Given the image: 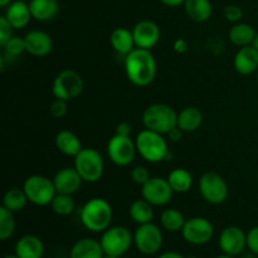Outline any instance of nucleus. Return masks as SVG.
<instances>
[{
    "mask_svg": "<svg viewBox=\"0 0 258 258\" xmlns=\"http://www.w3.org/2000/svg\"><path fill=\"white\" fill-rule=\"evenodd\" d=\"M185 217L180 211L175 208H169L161 213L160 223L165 231L168 232H179L183 229L185 224Z\"/></svg>",
    "mask_w": 258,
    "mask_h": 258,
    "instance_id": "7c9ffc66",
    "label": "nucleus"
},
{
    "mask_svg": "<svg viewBox=\"0 0 258 258\" xmlns=\"http://www.w3.org/2000/svg\"><path fill=\"white\" fill-rule=\"evenodd\" d=\"M136 48L151 49L160 39V28L153 20H141L133 29Z\"/></svg>",
    "mask_w": 258,
    "mask_h": 258,
    "instance_id": "2eb2a0df",
    "label": "nucleus"
},
{
    "mask_svg": "<svg viewBox=\"0 0 258 258\" xmlns=\"http://www.w3.org/2000/svg\"><path fill=\"white\" fill-rule=\"evenodd\" d=\"M103 258H120V257H117V256H110V254H105V256H103Z\"/></svg>",
    "mask_w": 258,
    "mask_h": 258,
    "instance_id": "8fccbe9b",
    "label": "nucleus"
},
{
    "mask_svg": "<svg viewBox=\"0 0 258 258\" xmlns=\"http://www.w3.org/2000/svg\"><path fill=\"white\" fill-rule=\"evenodd\" d=\"M252 45H253V47L256 48V49H257V52H258V33H257L256 38H254V42H253V44H252Z\"/></svg>",
    "mask_w": 258,
    "mask_h": 258,
    "instance_id": "49530a36",
    "label": "nucleus"
},
{
    "mask_svg": "<svg viewBox=\"0 0 258 258\" xmlns=\"http://www.w3.org/2000/svg\"><path fill=\"white\" fill-rule=\"evenodd\" d=\"M25 48L34 57H44L53 49V40L48 33L43 30H30L24 37Z\"/></svg>",
    "mask_w": 258,
    "mask_h": 258,
    "instance_id": "f3484780",
    "label": "nucleus"
},
{
    "mask_svg": "<svg viewBox=\"0 0 258 258\" xmlns=\"http://www.w3.org/2000/svg\"><path fill=\"white\" fill-rule=\"evenodd\" d=\"M28 201L38 207L50 206L53 198L57 194L53 179L44 175H30L23 184Z\"/></svg>",
    "mask_w": 258,
    "mask_h": 258,
    "instance_id": "423d86ee",
    "label": "nucleus"
},
{
    "mask_svg": "<svg viewBox=\"0 0 258 258\" xmlns=\"http://www.w3.org/2000/svg\"><path fill=\"white\" fill-rule=\"evenodd\" d=\"M135 144L141 158L151 164L160 163L169 156L168 144L163 134L145 128L138 134Z\"/></svg>",
    "mask_w": 258,
    "mask_h": 258,
    "instance_id": "7ed1b4c3",
    "label": "nucleus"
},
{
    "mask_svg": "<svg viewBox=\"0 0 258 258\" xmlns=\"http://www.w3.org/2000/svg\"><path fill=\"white\" fill-rule=\"evenodd\" d=\"M50 208L55 214L62 217H67L72 214L76 209V202L70 194L57 193L50 203Z\"/></svg>",
    "mask_w": 258,
    "mask_h": 258,
    "instance_id": "2f4dec72",
    "label": "nucleus"
},
{
    "mask_svg": "<svg viewBox=\"0 0 258 258\" xmlns=\"http://www.w3.org/2000/svg\"><path fill=\"white\" fill-rule=\"evenodd\" d=\"M178 113L165 103H154L145 108L143 113V123L145 128L166 135L170 130L176 127Z\"/></svg>",
    "mask_w": 258,
    "mask_h": 258,
    "instance_id": "20e7f679",
    "label": "nucleus"
},
{
    "mask_svg": "<svg viewBox=\"0 0 258 258\" xmlns=\"http://www.w3.org/2000/svg\"><path fill=\"white\" fill-rule=\"evenodd\" d=\"M199 191L207 203L217 206L223 203L228 197V185L218 173L208 171L199 179Z\"/></svg>",
    "mask_w": 258,
    "mask_h": 258,
    "instance_id": "1a4fd4ad",
    "label": "nucleus"
},
{
    "mask_svg": "<svg viewBox=\"0 0 258 258\" xmlns=\"http://www.w3.org/2000/svg\"><path fill=\"white\" fill-rule=\"evenodd\" d=\"M3 258H19V257L14 253V254H8V256H4Z\"/></svg>",
    "mask_w": 258,
    "mask_h": 258,
    "instance_id": "09e8293b",
    "label": "nucleus"
},
{
    "mask_svg": "<svg viewBox=\"0 0 258 258\" xmlns=\"http://www.w3.org/2000/svg\"><path fill=\"white\" fill-rule=\"evenodd\" d=\"M161 4L166 5V7H171V8H175V7H180V5H184L185 0H159Z\"/></svg>",
    "mask_w": 258,
    "mask_h": 258,
    "instance_id": "37998d69",
    "label": "nucleus"
},
{
    "mask_svg": "<svg viewBox=\"0 0 258 258\" xmlns=\"http://www.w3.org/2000/svg\"><path fill=\"white\" fill-rule=\"evenodd\" d=\"M136 144L130 136L115 135L107 144V154L115 165L127 166L134 161L136 155Z\"/></svg>",
    "mask_w": 258,
    "mask_h": 258,
    "instance_id": "9b49d317",
    "label": "nucleus"
},
{
    "mask_svg": "<svg viewBox=\"0 0 258 258\" xmlns=\"http://www.w3.org/2000/svg\"><path fill=\"white\" fill-rule=\"evenodd\" d=\"M100 242L105 254L121 257L131 248L134 236L126 227L115 226L103 232Z\"/></svg>",
    "mask_w": 258,
    "mask_h": 258,
    "instance_id": "0eeeda50",
    "label": "nucleus"
},
{
    "mask_svg": "<svg viewBox=\"0 0 258 258\" xmlns=\"http://www.w3.org/2000/svg\"><path fill=\"white\" fill-rule=\"evenodd\" d=\"M131 219L138 224L150 223L154 218V206L145 199H138L134 202L128 209Z\"/></svg>",
    "mask_w": 258,
    "mask_h": 258,
    "instance_id": "cd10ccee",
    "label": "nucleus"
},
{
    "mask_svg": "<svg viewBox=\"0 0 258 258\" xmlns=\"http://www.w3.org/2000/svg\"><path fill=\"white\" fill-rule=\"evenodd\" d=\"M184 8L186 15L197 23L207 22L213 14V5L209 0H185Z\"/></svg>",
    "mask_w": 258,
    "mask_h": 258,
    "instance_id": "bb28decb",
    "label": "nucleus"
},
{
    "mask_svg": "<svg viewBox=\"0 0 258 258\" xmlns=\"http://www.w3.org/2000/svg\"><path fill=\"white\" fill-rule=\"evenodd\" d=\"M257 82H258V71H257Z\"/></svg>",
    "mask_w": 258,
    "mask_h": 258,
    "instance_id": "864d4df0",
    "label": "nucleus"
},
{
    "mask_svg": "<svg viewBox=\"0 0 258 258\" xmlns=\"http://www.w3.org/2000/svg\"><path fill=\"white\" fill-rule=\"evenodd\" d=\"M3 48L5 50V55L9 58H17L22 53L27 52L24 38L20 37H12Z\"/></svg>",
    "mask_w": 258,
    "mask_h": 258,
    "instance_id": "72a5a7b5",
    "label": "nucleus"
},
{
    "mask_svg": "<svg viewBox=\"0 0 258 258\" xmlns=\"http://www.w3.org/2000/svg\"><path fill=\"white\" fill-rule=\"evenodd\" d=\"M15 254L19 258H42L44 254V244L37 236L27 234L18 239Z\"/></svg>",
    "mask_w": 258,
    "mask_h": 258,
    "instance_id": "aec40b11",
    "label": "nucleus"
},
{
    "mask_svg": "<svg viewBox=\"0 0 258 258\" xmlns=\"http://www.w3.org/2000/svg\"><path fill=\"white\" fill-rule=\"evenodd\" d=\"M203 123V113L199 108L185 107L178 113V122L176 126L180 128L183 133H193L197 131Z\"/></svg>",
    "mask_w": 258,
    "mask_h": 258,
    "instance_id": "393cba45",
    "label": "nucleus"
},
{
    "mask_svg": "<svg viewBox=\"0 0 258 258\" xmlns=\"http://www.w3.org/2000/svg\"><path fill=\"white\" fill-rule=\"evenodd\" d=\"M247 247L253 254H258V226L253 227L247 233Z\"/></svg>",
    "mask_w": 258,
    "mask_h": 258,
    "instance_id": "58836bf2",
    "label": "nucleus"
},
{
    "mask_svg": "<svg viewBox=\"0 0 258 258\" xmlns=\"http://www.w3.org/2000/svg\"><path fill=\"white\" fill-rule=\"evenodd\" d=\"M13 29L14 28L10 25L5 15L0 17V45L2 47H4L8 40L13 37Z\"/></svg>",
    "mask_w": 258,
    "mask_h": 258,
    "instance_id": "c9c22d12",
    "label": "nucleus"
},
{
    "mask_svg": "<svg viewBox=\"0 0 258 258\" xmlns=\"http://www.w3.org/2000/svg\"><path fill=\"white\" fill-rule=\"evenodd\" d=\"M101 242L93 238H82L76 242L71 248V258H103Z\"/></svg>",
    "mask_w": 258,
    "mask_h": 258,
    "instance_id": "412c9836",
    "label": "nucleus"
},
{
    "mask_svg": "<svg viewBox=\"0 0 258 258\" xmlns=\"http://www.w3.org/2000/svg\"><path fill=\"white\" fill-rule=\"evenodd\" d=\"M28 202L29 201L23 188H10L3 197V207L13 213L23 211Z\"/></svg>",
    "mask_w": 258,
    "mask_h": 258,
    "instance_id": "c756f323",
    "label": "nucleus"
},
{
    "mask_svg": "<svg viewBox=\"0 0 258 258\" xmlns=\"http://www.w3.org/2000/svg\"><path fill=\"white\" fill-rule=\"evenodd\" d=\"M85 83L82 77L73 70H63L53 81L52 93L55 98L70 101L82 93Z\"/></svg>",
    "mask_w": 258,
    "mask_h": 258,
    "instance_id": "6e6552de",
    "label": "nucleus"
},
{
    "mask_svg": "<svg viewBox=\"0 0 258 258\" xmlns=\"http://www.w3.org/2000/svg\"><path fill=\"white\" fill-rule=\"evenodd\" d=\"M257 32L254 28L247 23H236L228 33V38L232 44L239 48L253 44Z\"/></svg>",
    "mask_w": 258,
    "mask_h": 258,
    "instance_id": "a878e982",
    "label": "nucleus"
},
{
    "mask_svg": "<svg viewBox=\"0 0 258 258\" xmlns=\"http://www.w3.org/2000/svg\"><path fill=\"white\" fill-rule=\"evenodd\" d=\"M234 68L242 76H249L258 71V52L253 45L239 48L234 55Z\"/></svg>",
    "mask_w": 258,
    "mask_h": 258,
    "instance_id": "a211bd4d",
    "label": "nucleus"
},
{
    "mask_svg": "<svg viewBox=\"0 0 258 258\" xmlns=\"http://www.w3.org/2000/svg\"><path fill=\"white\" fill-rule=\"evenodd\" d=\"M125 71L128 81L139 87L149 86L156 77V59L150 49L135 48L125 57Z\"/></svg>",
    "mask_w": 258,
    "mask_h": 258,
    "instance_id": "f257e3e1",
    "label": "nucleus"
},
{
    "mask_svg": "<svg viewBox=\"0 0 258 258\" xmlns=\"http://www.w3.org/2000/svg\"><path fill=\"white\" fill-rule=\"evenodd\" d=\"M141 194L143 198L154 207H163L171 201L174 190L168 179L151 176L148 183L141 186Z\"/></svg>",
    "mask_w": 258,
    "mask_h": 258,
    "instance_id": "ddd939ff",
    "label": "nucleus"
},
{
    "mask_svg": "<svg viewBox=\"0 0 258 258\" xmlns=\"http://www.w3.org/2000/svg\"><path fill=\"white\" fill-rule=\"evenodd\" d=\"M214 258H236V257H234V256H229V254L223 253V254H221V256H217V257H214Z\"/></svg>",
    "mask_w": 258,
    "mask_h": 258,
    "instance_id": "de8ad7c7",
    "label": "nucleus"
},
{
    "mask_svg": "<svg viewBox=\"0 0 258 258\" xmlns=\"http://www.w3.org/2000/svg\"><path fill=\"white\" fill-rule=\"evenodd\" d=\"M53 183H54L57 193L73 196L81 189L83 179L73 166V168H63L58 170L53 176Z\"/></svg>",
    "mask_w": 258,
    "mask_h": 258,
    "instance_id": "dca6fc26",
    "label": "nucleus"
},
{
    "mask_svg": "<svg viewBox=\"0 0 258 258\" xmlns=\"http://www.w3.org/2000/svg\"><path fill=\"white\" fill-rule=\"evenodd\" d=\"M181 234L188 243L203 246L213 238L214 227L212 222L204 217H193L185 222Z\"/></svg>",
    "mask_w": 258,
    "mask_h": 258,
    "instance_id": "f8f14e48",
    "label": "nucleus"
},
{
    "mask_svg": "<svg viewBox=\"0 0 258 258\" xmlns=\"http://www.w3.org/2000/svg\"><path fill=\"white\" fill-rule=\"evenodd\" d=\"M75 168L87 183H96L103 175V159L96 149L83 148L75 158Z\"/></svg>",
    "mask_w": 258,
    "mask_h": 258,
    "instance_id": "39448f33",
    "label": "nucleus"
},
{
    "mask_svg": "<svg viewBox=\"0 0 258 258\" xmlns=\"http://www.w3.org/2000/svg\"><path fill=\"white\" fill-rule=\"evenodd\" d=\"M55 146L63 155L73 156V158H76V155L83 149L80 138L70 130H62L57 134Z\"/></svg>",
    "mask_w": 258,
    "mask_h": 258,
    "instance_id": "b1692460",
    "label": "nucleus"
},
{
    "mask_svg": "<svg viewBox=\"0 0 258 258\" xmlns=\"http://www.w3.org/2000/svg\"><path fill=\"white\" fill-rule=\"evenodd\" d=\"M131 133H133V127L128 122H120L117 126H116V134L117 135H122V136H130Z\"/></svg>",
    "mask_w": 258,
    "mask_h": 258,
    "instance_id": "ea45409f",
    "label": "nucleus"
},
{
    "mask_svg": "<svg viewBox=\"0 0 258 258\" xmlns=\"http://www.w3.org/2000/svg\"><path fill=\"white\" fill-rule=\"evenodd\" d=\"M5 18L10 23L14 29H23L29 24L32 19V13H30L29 3L23 2V0H15L5 12Z\"/></svg>",
    "mask_w": 258,
    "mask_h": 258,
    "instance_id": "6ab92c4d",
    "label": "nucleus"
},
{
    "mask_svg": "<svg viewBox=\"0 0 258 258\" xmlns=\"http://www.w3.org/2000/svg\"><path fill=\"white\" fill-rule=\"evenodd\" d=\"M15 232L14 213L2 206L0 208V239L7 241Z\"/></svg>",
    "mask_w": 258,
    "mask_h": 258,
    "instance_id": "473e14b6",
    "label": "nucleus"
},
{
    "mask_svg": "<svg viewBox=\"0 0 258 258\" xmlns=\"http://www.w3.org/2000/svg\"><path fill=\"white\" fill-rule=\"evenodd\" d=\"M12 0H0V7L2 8H8L10 4H12Z\"/></svg>",
    "mask_w": 258,
    "mask_h": 258,
    "instance_id": "a18cd8bd",
    "label": "nucleus"
},
{
    "mask_svg": "<svg viewBox=\"0 0 258 258\" xmlns=\"http://www.w3.org/2000/svg\"><path fill=\"white\" fill-rule=\"evenodd\" d=\"M247 247V233L237 226H229L219 236V248L229 256H238Z\"/></svg>",
    "mask_w": 258,
    "mask_h": 258,
    "instance_id": "4468645a",
    "label": "nucleus"
},
{
    "mask_svg": "<svg viewBox=\"0 0 258 258\" xmlns=\"http://www.w3.org/2000/svg\"><path fill=\"white\" fill-rule=\"evenodd\" d=\"M50 115L54 118H62L63 116L67 113V101L60 100V98H55L52 103H50Z\"/></svg>",
    "mask_w": 258,
    "mask_h": 258,
    "instance_id": "4c0bfd02",
    "label": "nucleus"
},
{
    "mask_svg": "<svg viewBox=\"0 0 258 258\" xmlns=\"http://www.w3.org/2000/svg\"><path fill=\"white\" fill-rule=\"evenodd\" d=\"M174 47V50H175L176 53H185L186 50H188L189 45H188V42H186L185 39H183V38H179V39H176L175 42H174L173 44Z\"/></svg>",
    "mask_w": 258,
    "mask_h": 258,
    "instance_id": "a19ab883",
    "label": "nucleus"
},
{
    "mask_svg": "<svg viewBox=\"0 0 258 258\" xmlns=\"http://www.w3.org/2000/svg\"><path fill=\"white\" fill-rule=\"evenodd\" d=\"M29 8L32 18L38 22H49L59 13L58 0H30Z\"/></svg>",
    "mask_w": 258,
    "mask_h": 258,
    "instance_id": "4be33fe9",
    "label": "nucleus"
},
{
    "mask_svg": "<svg viewBox=\"0 0 258 258\" xmlns=\"http://www.w3.org/2000/svg\"><path fill=\"white\" fill-rule=\"evenodd\" d=\"M166 135L169 136V139H170V140L173 141V143H178V141L181 140V138H183V131H181L180 128H179L178 126H176V127H174L173 130L169 131V133L166 134Z\"/></svg>",
    "mask_w": 258,
    "mask_h": 258,
    "instance_id": "79ce46f5",
    "label": "nucleus"
},
{
    "mask_svg": "<svg viewBox=\"0 0 258 258\" xmlns=\"http://www.w3.org/2000/svg\"><path fill=\"white\" fill-rule=\"evenodd\" d=\"M186 258H198V257H196V256H190V257H186Z\"/></svg>",
    "mask_w": 258,
    "mask_h": 258,
    "instance_id": "3c124183",
    "label": "nucleus"
},
{
    "mask_svg": "<svg viewBox=\"0 0 258 258\" xmlns=\"http://www.w3.org/2000/svg\"><path fill=\"white\" fill-rule=\"evenodd\" d=\"M166 179L173 188L174 193H186L193 185V176L186 169H174L173 171L169 173Z\"/></svg>",
    "mask_w": 258,
    "mask_h": 258,
    "instance_id": "c85d7f7f",
    "label": "nucleus"
},
{
    "mask_svg": "<svg viewBox=\"0 0 258 258\" xmlns=\"http://www.w3.org/2000/svg\"><path fill=\"white\" fill-rule=\"evenodd\" d=\"M81 222L91 232H105L112 222V207L106 199L92 198L81 209Z\"/></svg>",
    "mask_w": 258,
    "mask_h": 258,
    "instance_id": "f03ea898",
    "label": "nucleus"
},
{
    "mask_svg": "<svg viewBox=\"0 0 258 258\" xmlns=\"http://www.w3.org/2000/svg\"><path fill=\"white\" fill-rule=\"evenodd\" d=\"M134 244L139 252L146 254V256L158 253L163 246L161 229L153 222L139 224L138 229L134 233Z\"/></svg>",
    "mask_w": 258,
    "mask_h": 258,
    "instance_id": "9d476101",
    "label": "nucleus"
},
{
    "mask_svg": "<svg viewBox=\"0 0 258 258\" xmlns=\"http://www.w3.org/2000/svg\"><path fill=\"white\" fill-rule=\"evenodd\" d=\"M158 258H186L183 254L178 253V252H165V253H161Z\"/></svg>",
    "mask_w": 258,
    "mask_h": 258,
    "instance_id": "c03bdc74",
    "label": "nucleus"
},
{
    "mask_svg": "<svg viewBox=\"0 0 258 258\" xmlns=\"http://www.w3.org/2000/svg\"><path fill=\"white\" fill-rule=\"evenodd\" d=\"M150 178V173H149V170L145 166H136V168L131 170V180L135 184H138V185L143 186L144 184L148 183Z\"/></svg>",
    "mask_w": 258,
    "mask_h": 258,
    "instance_id": "f704fd0d",
    "label": "nucleus"
},
{
    "mask_svg": "<svg viewBox=\"0 0 258 258\" xmlns=\"http://www.w3.org/2000/svg\"><path fill=\"white\" fill-rule=\"evenodd\" d=\"M223 15L228 22L231 23H239V20L243 17V10L238 5H227L223 9Z\"/></svg>",
    "mask_w": 258,
    "mask_h": 258,
    "instance_id": "e433bc0d",
    "label": "nucleus"
},
{
    "mask_svg": "<svg viewBox=\"0 0 258 258\" xmlns=\"http://www.w3.org/2000/svg\"><path fill=\"white\" fill-rule=\"evenodd\" d=\"M110 43L113 49L121 55H127L135 49V39L131 30L127 28H116L110 35Z\"/></svg>",
    "mask_w": 258,
    "mask_h": 258,
    "instance_id": "5701e85b",
    "label": "nucleus"
},
{
    "mask_svg": "<svg viewBox=\"0 0 258 258\" xmlns=\"http://www.w3.org/2000/svg\"><path fill=\"white\" fill-rule=\"evenodd\" d=\"M23 2H27V3H29V2H30V0H23Z\"/></svg>",
    "mask_w": 258,
    "mask_h": 258,
    "instance_id": "603ef678",
    "label": "nucleus"
}]
</instances>
